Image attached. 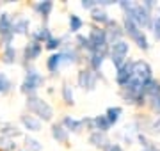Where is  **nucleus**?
I'll return each instance as SVG.
<instances>
[{
    "instance_id": "obj_1",
    "label": "nucleus",
    "mask_w": 160,
    "mask_h": 151,
    "mask_svg": "<svg viewBox=\"0 0 160 151\" xmlns=\"http://www.w3.org/2000/svg\"><path fill=\"white\" fill-rule=\"evenodd\" d=\"M119 7L125 11V16H128L135 25H139L141 29H151V23H153V16L151 12L142 6V4H137V2H119Z\"/></svg>"
},
{
    "instance_id": "obj_2",
    "label": "nucleus",
    "mask_w": 160,
    "mask_h": 151,
    "mask_svg": "<svg viewBox=\"0 0 160 151\" xmlns=\"http://www.w3.org/2000/svg\"><path fill=\"white\" fill-rule=\"evenodd\" d=\"M25 105H27V109H29L30 114L36 116L39 121H52V117H53V109H52L43 98L36 96V94L27 96Z\"/></svg>"
},
{
    "instance_id": "obj_3",
    "label": "nucleus",
    "mask_w": 160,
    "mask_h": 151,
    "mask_svg": "<svg viewBox=\"0 0 160 151\" xmlns=\"http://www.w3.org/2000/svg\"><path fill=\"white\" fill-rule=\"evenodd\" d=\"M121 96L125 101L132 105H142L146 101V94H144V84L142 82L135 80V78H132L128 84H126L125 87H121Z\"/></svg>"
},
{
    "instance_id": "obj_4",
    "label": "nucleus",
    "mask_w": 160,
    "mask_h": 151,
    "mask_svg": "<svg viewBox=\"0 0 160 151\" xmlns=\"http://www.w3.org/2000/svg\"><path fill=\"white\" fill-rule=\"evenodd\" d=\"M123 30H125V34L128 36L141 50H144V52L149 50V41H148V37H146V32H144L139 25L133 23L128 16L123 18Z\"/></svg>"
},
{
    "instance_id": "obj_5",
    "label": "nucleus",
    "mask_w": 160,
    "mask_h": 151,
    "mask_svg": "<svg viewBox=\"0 0 160 151\" xmlns=\"http://www.w3.org/2000/svg\"><path fill=\"white\" fill-rule=\"evenodd\" d=\"M43 84H45V76L34 68H27L25 78L22 82V93L27 96H32V94H36L38 89L43 87Z\"/></svg>"
},
{
    "instance_id": "obj_6",
    "label": "nucleus",
    "mask_w": 160,
    "mask_h": 151,
    "mask_svg": "<svg viewBox=\"0 0 160 151\" xmlns=\"http://www.w3.org/2000/svg\"><path fill=\"white\" fill-rule=\"evenodd\" d=\"M128 52H130V45H128V41H125V39L116 41L114 45H110L109 55H110V61H112V64L116 66V70L126 62Z\"/></svg>"
},
{
    "instance_id": "obj_7",
    "label": "nucleus",
    "mask_w": 160,
    "mask_h": 151,
    "mask_svg": "<svg viewBox=\"0 0 160 151\" xmlns=\"http://www.w3.org/2000/svg\"><path fill=\"white\" fill-rule=\"evenodd\" d=\"M98 73L91 70V68H82L78 71V75H77V82H78V85L84 91H94L98 85Z\"/></svg>"
},
{
    "instance_id": "obj_8",
    "label": "nucleus",
    "mask_w": 160,
    "mask_h": 151,
    "mask_svg": "<svg viewBox=\"0 0 160 151\" xmlns=\"http://www.w3.org/2000/svg\"><path fill=\"white\" fill-rule=\"evenodd\" d=\"M14 32H12V16L7 12H0V39L4 43V48L11 46Z\"/></svg>"
},
{
    "instance_id": "obj_9",
    "label": "nucleus",
    "mask_w": 160,
    "mask_h": 151,
    "mask_svg": "<svg viewBox=\"0 0 160 151\" xmlns=\"http://www.w3.org/2000/svg\"><path fill=\"white\" fill-rule=\"evenodd\" d=\"M132 73H133V78L139 82L146 84L148 80L153 78V71H151V66H149L146 61H135L133 66H132Z\"/></svg>"
},
{
    "instance_id": "obj_10",
    "label": "nucleus",
    "mask_w": 160,
    "mask_h": 151,
    "mask_svg": "<svg viewBox=\"0 0 160 151\" xmlns=\"http://www.w3.org/2000/svg\"><path fill=\"white\" fill-rule=\"evenodd\" d=\"M86 119V126L89 128V130H92V132H103V134H107L110 130V121L107 119V116L105 114H102V116H94V117H84Z\"/></svg>"
},
{
    "instance_id": "obj_11",
    "label": "nucleus",
    "mask_w": 160,
    "mask_h": 151,
    "mask_svg": "<svg viewBox=\"0 0 160 151\" xmlns=\"http://www.w3.org/2000/svg\"><path fill=\"white\" fill-rule=\"evenodd\" d=\"M132 66H133V62H132V61H126L123 66H119V68H118V73H116V84H118L119 87H125L126 84L133 78Z\"/></svg>"
},
{
    "instance_id": "obj_12",
    "label": "nucleus",
    "mask_w": 160,
    "mask_h": 151,
    "mask_svg": "<svg viewBox=\"0 0 160 151\" xmlns=\"http://www.w3.org/2000/svg\"><path fill=\"white\" fill-rule=\"evenodd\" d=\"M105 32H107V43H109V45H114L116 41H121L123 39V34H125L123 27H121L116 20H109Z\"/></svg>"
},
{
    "instance_id": "obj_13",
    "label": "nucleus",
    "mask_w": 160,
    "mask_h": 151,
    "mask_svg": "<svg viewBox=\"0 0 160 151\" xmlns=\"http://www.w3.org/2000/svg\"><path fill=\"white\" fill-rule=\"evenodd\" d=\"M41 52H43V46H41V43H38V41H29L27 45H25V48H23V59L29 62V61H36V59L41 55Z\"/></svg>"
},
{
    "instance_id": "obj_14",
    "label": "nucleus",
    "mask_w": 160,
    "mask_h": 151,
    "mask_svg": "<svg viewBox=\"0 0 160 151\" xmlns=\"http://www.w3.org/2000/svg\"><path fill=\"white\" fill-rule=\"evenodd\" d=\"M62 126L68 130V132H80L82 128L86 126V119H75L71 116H64L62 117Z\"/></svg>"
},
{
    "instance_id": "obj_15",
    "label": "nucleus",
    "mask_w": 160,
    "mask_h": 151,
    "mask_svg": "<svg viewBox=\"0 0 160 151\" xmlns=\"http://www.w3.org/2000/svg\"><path fill=\"white\" fill-rule=\"evenodd\" d=\"M107 55H109L107 52H92V53H89V66H91V70L94 71V73L100 75V70H102L103 61H105Z\"/></svg>"
},
{
    "instance_id": "obj_16",
    "label": "nucleus",
    "mask_w": 160,
    "mask_h": 151,
    "mask_svg": "<svg viewBox=\"0 0 160 151\" xmlns=\"http://www.w3.org/2000/svg\"><path fill=\"white\" fill-rule=\"evenodd\" d=\"M20 121L29 132H41V121L36 116H32V114H22Z\"/></svg>"
},
{
    "instance_id": "obj_17",
    "label": "nucleus",
    "mask_w": 160,
    "mask_h": 151,
    "mask_svg": "<svg viewBox=\"0 0 160 151\" xmlns=\"http://www.w3.org/2000/svg\"><path fill=\"white\" fill-rule=\"evenodd\" d=\"M89 144L94 146V148L105 149L110 144V140L107 137V134H103V132H91V135H89Z\"/></svg>"
},
{
    "instance_id": "obj_18",
    "label": "nucleus",
    "mask_w": 160,
    "mask_h": 151,
    "mask_svg": "<svg viewBox=\"0 0 160 151\" xmlns=\"http://www.w3.org/2000/svg\"><path fill=\"white\" fill-rule=\"evenodd\" d=\"M144 94L151 100H157L160 98V80L157 78H151L144 84Z\"/></svg>"
},
{
    "instance_id": "obj_19",
    "label": "nucleus",
    "mask_w": 160,
    "mask_h": 151,
    "mask_svg": "<svg viewBox=\"0 0 160 151\" xmlns=\"http://www.w3.org/2000/svg\"><path fill=\"white\" fill-rule=\"evenodd\" d=\"M29 27H30V22L27 18H12V32L14 36L16 34H29Z\"/></svg>"
},
{
    "instance_id": "obj_20",
    "label": "nucleus",
    "mask_w": 160,
    "mask_h": 151,
    "mask_svg": "<svg viewBox=\"0 0 160 151\" xmlns=\"http://www.w3.org/2000/svg\"><path fill=\"white\" fill-rule=\"evenodd\" d=\"M91 20L94 22V23H100V25H107L109 23V14H107V11L103 9L100 4H98V7H94L91 11Z\"/></svg>"
},
{
    "instance_id": "obj_21",
    "label": "nucleus",
    "mask_w": 160,
    "mask_h": 151,
    "mask_svg": "<svg viewBox=\"0 0 160 151\" xmlns=\"http://www.w3.org/2000/svg\"><path fill=\"white\" fill-rule=\"evenodd\" d=\"M52 9H53V2H50V0H43V2H36L34 4V11L45 20L50 16Z\"/></svg>"
},
{
    "instance_id": "obj_22",
    "label": "nucleus",
    "mask_w": 160,
    "mask_h": 151,
    "mask_svg": "<svg viewBox=\"0 0 160 151\" xmlns=\"http://www.w3.org/2000/svg\"><path fill=\"white\" fill-rule=\"evenodd\" d=\"M52 137L57 140V142L66 144L68 139H69V132L62 126V124H53V126H52Z\"/></svg>"
},
{
    "instance_id": "obj_23",
    "label": "nucleus",
    "mask_w": 160,
    "mask_h": 151,
    "mask_svg": "<svg viewBox=\"0 0 160 151\" xmlns=\"http://www.w3.org/2000/svg\"><path fill=\"white\" fill-rule=\"evenodd\" d=\"M0 135L12 139V137H20L22 130L18 126H14V124H11V123H0Z\"/></svg>"
},
{
    "instance_id": "obj_24",
    "label": "nucleus",
    "mask_w": 160,
    "mask_h": 151,
    "mask_svg": "<svg viewBox=\"0 0 160 151\" xmlns=\"http://www.w3.org/2000/svg\"><path fill=\"white\" fill-rule=\"evenodd\" d=\"M50 37H52V34H50V29H48V27H41V29H38L36 32H32V41H38L41 45H45Z\"/></svg>"
},
{
    "instance_id": "obj_25",
    "label": "nucleus",
    "mask_w": 160,
    "mask_h": 151,
    "mask_svg": "<svg viewBox=\"0 0 160 151\" xmlns=\"http://www.w3.org/2000/svg\"><path fill=\"white\" fill-rule=\"evenodd\" d=\"M121 114H123V109H121V107H109L107 112H105V116H107V119L110 121V124H116V123L119 121Z\"/></svg>"
},
{
    "instance_id": "obj_26",
    "label": "nucleus",
    "mask_w": 160,
    "mask_h": 151,
    "mask_svg": "<svg viewBox=\"0 0 160 151\" xmlns=\"http://www.w3.org/2000/svg\"><path fill=\"white\" fill-rule=\"evenodd\" d=\"M2 61L6 64H14L16 62V48L14 46H6L2 52Z\"/></svg>"
},
{
    "instance_id": "obj_27",
    "label": "nucleus",
    "mask_w": 160,
    "mask_h": 151,
    "mask_svg": "<svg viewBox=\"0 0 160 151\" xmlns=\"http://www.w3.org/2000/svg\"><path fill=\"white\" fill-rule=\"evenodd\" d=\"M62 100L66 105H73L75 103V96H73V89L69 85L68 82H64L62 84Z\"/></svg>"
},
{
    "instance_id": "obj_28",
    "label": "nucleus",
    "mask_w": 160,
    "mask_h": 151,
    "mask_svg": "<svg viewBox=\"0 0 160 151\" xmlns=\"http://www.w3.org/2000/svg\"><path fill=\"white\" fill-rule=\"evenodd\" d=\"M84 27V20L77 14H69V30L71 32H78Z\"/></svg>"
},
{
    "instance_id": "obj_29",
    "label": "nucleus",
    "mask_w": 160,
    "mask_h": 151,
    "mask_svg": "<svg viewBox=\"0 0 160 151\" xmlns=\"http://www.w3.org/2000/svg\"><path fill=\"white\" fill-rule=\"evenodd\" d=\"M16 149V142L9 137L0 135V151H14Z\"/></svg>"
},
{
    "instance_id": "obj_30",
    "label": "nucleus",
    "mask_w": 160,
    "mask_h": 151,
    "mask_svg": "<svg viewBox=\"0 0 160 151\" xmlns=\"http://www.w3.org/2000/svg\"><path fill=\"white\" fill-rule=\"evenodd\" d=\"M12 87V82L9 80V76L6 73H0V94H6L9 93Z\"/></svg>"
},
{
    "instance_id": "obj_31",
    "label": "nucleus",
    "mask_w": 160,
    "mask_h": 151,
    "mask_svg": "<svg viewBox=\"0 0 160 151\" xmlns=\"http://www.w3.org/2000/svg\"><path fill=\"white\" fill-rule=\"evenodd\" d=\"M25 146H27V149H30V151H41L43 149V144H41L39 140H36V139H32V137H25Z\"/></svg>"
},
{
    "instance_id": "obj_32",
    "label": "nucleus",
    "mask_w": 160,
    "mask_h": 151,
    "mask_svg": "<svg viewBox=\"0 0 160 151\" xmlns=\"http://www.w3.org/2000/svg\"><path fill=\"white\" fill-rule=\"evenodd\" d=\"M45 46L48 48V50H57V48L62 46V37H53V36H52L50 39L45 43Z\"/></svg>"
},
{
    "instance_id": "obj_33",
    "label": "nucleus",
    "mask_w": 160,
    "mask_h": 151,
    "mask_svg": "<svg viewBox=\"0 0 160 151\" xmlns=\"http://www.w3.org/2000/svg\"><path fill=\"white\" fill-rule=\"evenodd\" d=\"M151 29H153L155 39L160 41V14H158V16H153V23H151Z\"/></svg>"
},
{
    "instance_id": "obj_34",
    "label": "nucleus",
    "mask_w": 160,
    "mask_h": 151,
    "mask_svg": "<svg viewBox=\"0 0 160 151\" xmlns=\"http://www.w3.org/2000/svg\"><path fill=\"white\" fill-rule=\"evenodd\" d=\"M77 45H78V48L89 52V39H87V36H80V34L77 36Z\"/></svg>"
},
{
    "instance_id": "obj_35",
    "label": "nucleus",
    "mask_w": 160,
    "mask_h": 151,
    "mask_svg": "<svg viewBox=\"0 0 160 151\" xmlns=\"http://www.w3.org/2000/svg\"><path fill=\"white\" fill-rule=\"evenodd\" d=\"M80 6L84 7V9H89V11H92L94 7H98V2L96 0H82V4Z\"/></svg>"
},
{
    "instance_id": "obj_36",
    "label": "nucleus",
    "mask_w": 160,
    "mask_h": 151,
    "mask_svg": "<svg viewBox=\"0 0 160 151\" xmlns=\"http://www.w3.org/2000/svg\"><path fill=\"white\" fill-rule=\"evenodd\" d=\"M103 151H123V148H121L119 144H116V142H110V144L107 146Z\"/></svg>"
},
{
    "instance_id": "obj_37",
    "label": "nucleus",
    "mask_w": 160,
    "mask_h": 151,
    "mask_svg": "<svg viewBox=\"0 0 160 151\" xmlns=\"http://www.w3.org/2000/svg\"><path fill=\"white\" fill-rule=\"evenodd\" d=\"M142 6L146 7L149 12H151V9H155V7H157V4H155L153 0H146V2H142Z\"/></svg>"
},
{
    "instance_id": "obj_38",
    "label": "nucleus",
    "mask_w": 160,
    "mask_h": 151,
    "mask_svg": "<svg viewBox=\"0 0 160 151\" xmlns=\"http://www.w3.org/2000/svg\"><path fill=\"white\" fill-rule=\"evenodd\" d=\"M153 101H155V107H158V109H160V98H157V100H153Z\"/></svg>"
},
{
    "instance_id": "obj_39",
    "label": "nucleus",
    "mask_w": 160,
    "mask_h": 151,
    "mask_svg": "<svg viewBox=\"0 0 160 151\" xmlns=\"http://www.w3.org/2000/svg\"><path fill=\"white\" fill-rule=\"evenodd\" d=\"M153 148H155V146H153ZM153 148H149V149H142V151H153Z\"/></svg>"
},
{
    "instance_id": "obj_40",
    "label": "nucleus",
    "mask_w": 160,
    "mask_h": 151,
    "mask_svg": "<svg viewBox=\"0 0 160 151\" xmlns=\"http://www.w3.org/2000/svg\"><path fill=\"white\" fill-rule=\"evenodd\" d=\"M153 151H160V148H153Z\"/></svg>"
}]
</instances>
